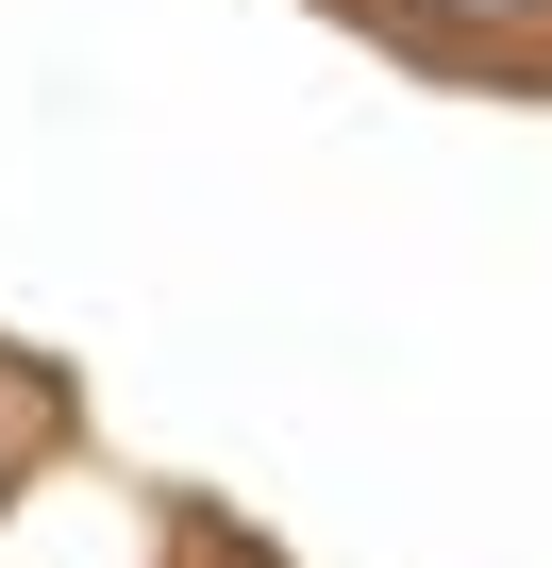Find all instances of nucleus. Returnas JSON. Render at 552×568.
Segmentation results:
<instances>
[{
  "label": "nucleus",
  "instance_id": "obj_1",
  "mask_svg": "<svg viewBox=\"0 0 552 568\" xmlns=\"http://www.w3.org/2000/svg\"><path fill=\"white\" fill-rule=\"evenodd\" d=\"M0 568H201V535L134 485V468H101L68 418L18 452V485H0Z\"/></svg>",
  "mask_w": 552,
  "mask_h": 568
},
{
  "label": "nucleus",
  "instance_id": "obj_2",
  "mask_svg": "<svg viewBox=\"0 0 552 568\" xmlns=\"http://www.w3.org/2000/svg\"><path fill=\"white\" fill-rule=\"evenodd\" d=\"M402 18H419V34H485L469 0H402ZM519 18H535V0H502V34H519Z\"/></svg>",
  "mask_w": 552,
  "mask_h": 568
}]
</instances>
